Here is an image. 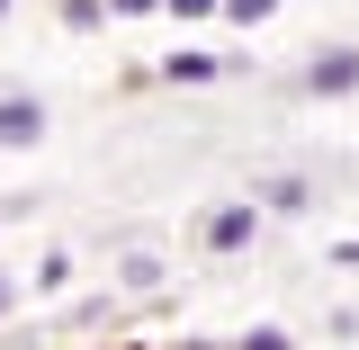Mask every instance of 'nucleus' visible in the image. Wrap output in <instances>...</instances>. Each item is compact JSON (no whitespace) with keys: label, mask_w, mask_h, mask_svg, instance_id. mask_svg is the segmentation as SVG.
Returning <instances> with one entry per match:
<instances>
[{"label":"nucleus","mask_w":359,"mask_h":350,"mask_svg":"<svg viewBox=\"0 0 359 350\" xmlns=\"http://www.w3.org/2000/svg\"><path fill=\"white\" fill-rule=\"evenodd\" d=\"M261 216H269L261 198H224V207H207V224H198V243H207L216 261H224V252H252V234H261Z\"/></svg>","instance_id":"obj_1"},{"label":"nucleus","mask_w":359,"mask_h":350,"mask_svg":"<svg viewBox=\"0 0 359 350\" xmlns=\"http://www.w3.org/2000/svg\"><path fill=\"white\" fill-rule=\"evenodd\" d=\"M297 81H306L314 99H351V90H359V45H314Z\"/></svg>","instance_id":"obj_2"},{"label":"nucleus","mask_w":359,"mask_h":350,"mask_svg":"<svg viewBox=\"0 0 359 350\" xmlns=\"http://www.w3.org/2000/svg\"><path fill=\"white\" fill-rule=\"evenodd\" d=\"M36 144H45V99L0 90V153H36Z\"/></svg>","instance_id":"obj_3"},{"label":"nucleus","mask_w":359,"mask_h":350,"mask_svg":"<svg viewBox=\"0 0 359 350\" xmlns=\"http://www.w3.org/2000/svg\"><path fill=\"white\" fill-rule=\"evenodd\" d=\"M252 198H261L269 216H306V207L323 198V189H314L306 171H278V180H252Z\"/></svg>","instance_id":"obj_4"},{"label":"nucleus","mask_w":359,"mask_h":350,"mask_svg":"<svg viewBox=\"0 0 359 350\" xmlns=\"http://www.w3.org/2000/svg\"><path fill=\"white\" fill-rule=\"evenodd\" d=\"M117 288H126V297H162V288H171V261H162V252H126V261H117Z\"/></svg>","instance_id":"obj_5"},{"label":"nucleus","mask_w":359,"mask_h":350,"mask_svg":"<svg viewBox=\"0 0 359 350\" xmlns=\"http://www.w3.org/2000/svg\"><path fill=\"white\" fill-rule=\"evenodd\" d=\"M216 72H233V54H198V45L162 54V81H216Z\"/></svg>","instance_id":"obj_6"},{"label":"nucleus","mask_w":359,"mask_h":350,"mask_svg":"<svg viewBox=\"0 0 359 350\" xmlns=\"http://www.w3.org/2000/svg\"><path fill=\"white\" fill-rule=\"evenodd\" d=\"M108 18H117L108 0H63V27H72V36H90V27H108Z\"/></svg>","instance_id":"obj_7"},{"label":"nucleus","mask_w":359,"mask_h":350,"mask_svg":"<svg viewBox=\"0 0 359 350\" xmlns=\"http://www.w3.org/2000/svg\"><path fill=\"white\" fill-rule=\"evenodd\" d=\"M63 288H72V252H45L36 261V297H63Z\"/></svg>","instance_id":"obj_8"},{"label":"nucleus","mask_w":359,"mask_h":350,"mask_svg":"<svg viewBox=\"0 0 359 350\" xmlns=\"http://www.w3.org/2000/svg\"><path fill=\"white\" fill-rule=\"evenodd\" d=\"M224 350H297V342H287V323H252V332H233Z\"/></svg>","instance_id":"obj_9"},{"label":"nucleus","mask_w":359,"mask_h":350,"mask_svg":"<svg viewBox=\"0 0 359 350\" xmlns=\"http://www.w3.org/2000/svg\"><path fill=\"white\" fill-rule=\"evenodd\" d=\"M224 18H233V27H269V18H278V0H224Z\"/></svg>","instance_id":"obj_10"},{"label":"nucleus","mask_w":359,"mask_h":350,"mask_svg":"<svg viewBox=\"0 0 359 350\" xmlns=\"http://www.w3.org/2000/svg\"><path fill=\"white\" fill-rule=\"evenodd\" d=\"M117 18H153V9H171V0H108Z\"/></svg>","instance_id":"obj_11"},{"label":"nucleus","mask_w":359,"mask_h":350,"mask_svg":"<svg viewBox=\"0 0 359 350\" xmlns=\"http://www.w3.org/2000/svg\"><path fill=\"white\" fill-rule=\"evenodd\" d=\"M224 0H171V18H216Z\"/></svg>","instance_id":"obj_12"},{"label":"nucleus","mask_w":359,"mask_h":350,"mask_svg":"<svg viewBox=\"0 0 359 350\" xmlns=\"http://www.w3.org/2000/svg\"><path fill=\"white\" fill-rule=\"evenodd\" d=\"M332 269H359V234H341V243H332Z\"/></svg>","instance_id":"obj_13"},{"label":"nucleus","mask_w":359,"mask_h":350,"mask_svg":"<svg viewBox=\"0 0 359 350\" xmlns=\"http://www.w3.org/2000/svg\"><path fill=\"white\" fill-rule=\"evenodd\" d=\"M9 306H18V288H9V269H0V323H9Z\"/></svg>","instance_id":"obj_14"},{"label":"nucleus","mask_w":359,"mask_h":350,"mask_svg":"<svg viewBox=\"0 0 359 350\" xmlns=\"http://www.w3.org/2000/svg\"><path fill=\"white\" fill-rule=\"evenodd\" d=\"M171 350H216V342H171Z\"/></svg>","instance_id":"obj_15"},{"label":"nucleus","mask_w":359,"mask_h":350,"mask_svg":"<svg viewBox=\"0 0 359 350\" xmlns=\"http://www.w3.org/2000/svg\"><path fill=\"white\" fill-rule=\"evenodd\" d=\"M108 350H144V342H108Z\"/></svg>","instance_id":"obj_16"},{"label":"nucleus","mask_w":359,"mask_h":350,"mask_svg":"<svg viewBox=\"0 0 359 350\" xmlns=\"http://www.w3.org/2000/svg\"><path fill=\"white\" fill-rule=\"evenodd\" d=\"M0 18H9V0H0Z\"/></svg>","instance_id":"obj_17"},{"label":"nucleus","mask_w":359,"mask_h":350,"mask_svg":"<svg viewBox=\"0 0 359 350\" xmlns=\"http://www.w3.org/2000/svg\"><path fill=\"white\" fill-rule=\"evenodd\" d=\"M0 216H9V207H0Z\"/></svg>","instance_id":"obj_18"}]
</instances>
